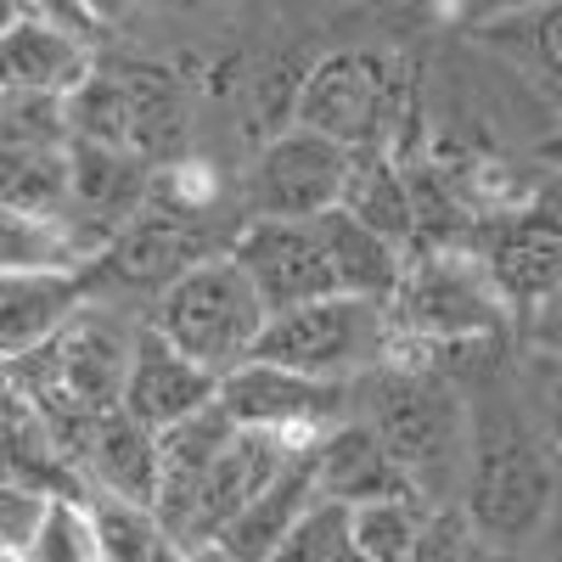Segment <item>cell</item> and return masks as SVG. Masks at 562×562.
Masks as SVG:
<instances>
[{
    "label": "cell",
    "mask_w": 562,
    "mask_h": 562,
    "mask_svg": "<svg viewBox=\"0 0 562 562\" xmlns=\"http://www.w3.org/2000/svg\"><path fill=\"white\" fill-rule=\"evenodd\" d=\"M231 259L248 270L270 315L338 293V270L326 259L315 220H248L231 243Z\"/></svg>",
    "instance_id": "11"
},
{
    "label": "cell",
    "mask_w": 562,
    "mask_h": 562,
    "mask_svg": "<svg viewBox=\"0 0 562 562\" xmlns=\"http://www.w3.org/2000/svg\"><path fill=\"white\" fill-rule=\"evenodd\" d=\"M186 7H237V0H186Z\"/></svg>",
    "instance_id": "36"
},
{
    "label": "cell",
    "mask_w": 562,
    "mask_h": 562,
    "mask_svg": "<svg viewBox=\"0 0 562 562\" xmlns=\"http://www.w3.org/2000/svg\"><path fill=\"white\" fill-rule=\"evenodd\" d=\"M18 562H108L90 506H79L74 495H57L40 535H34V546H29V557H18Z\"/></svg>",
    "instance_id": "27"
},
{
    "label": "cell",
    "mask_w": 562,
    "mask_h": 562,
    "mask_svg": "<svg viewBox=\"0 0 562 562\" xmlns=\"http://www.w3.org/2000/svg\"><path fill=\"white\" fill-rule=\"evenodd\" d=\"M52 490H34V484H12L7 479V495H0V529H7V557H29L40 524H45V512H52Z\"/></svg>",
    "instance_id": "30"
},
{
    "label": "cell",
    "mask_w": 562,
    "mask_h": 562,
    "mask_svg": "<svg viewBox=\"0 0 562 562\" xmlns=\"http://www.w3.org/2000/svg\"><path fill=\"white\" fill-rule=\"evenodd\" d=\"M7 90H23V97H57L68 102L74 90L97 74L90 63V45L63 29V23H45V18H12L7 23Z\"/></svg>",
    "instance_id": "18"
},
{
    "label": "cell",
    "mask_w": 562,
    "mask_h": 562,
    "mask_svg": "<svg viewBox=\"0 0 562 562\" xmlns=\"http://www.w3.org/2000/svg\"><path fill=\"white\" fill-rule=\"evenodd\" d=\"M321 243H326V259L338 270V293H355V299H378L389 304L405 281V259H400V243H389L383 231H371L366 220H355L349 209H333L321 214Z\"/></svg>",
    "instance_id": "21"
},
{
    "label": "cell",
    "mask_w": 562,
    "mask_h": 562,
    "mask_svg": "<svg viewBox=\"0 0 562 562\" xmlns=\"http://www.w3.org/2000/svg\"><path fill=\"white\" fill-rule=\"evenodd\" d=\"M321 501V484H315V461H310V450L281 473L237 524L225 529V540H220V551H231L237 562H270V551L293 535V524L304 518V512Z\"/></svg>",
    "instance_id": "22"
},
{
    "label": "cell",
    "mask_w": 562,
    "mask_h": 562,
    "mask_svg": "<svg viewBox=\"0 0 562 562\" xmlns=\"http://www.w3.org/2000/svg\"><path fill=\"white\" fill-rule=\"evenodd\" d=\"M518 23L529 29L535 57H540L551 74H562V0H557V7H546V12H529V18H518Z\"/></svg>",
    "instance_id": "31"
},
{
    "label": "cell",
    "mask_w": 562,
    "mask_h": 562,
    "mask_svg": "<svg viewBox=\"0 0 562 562\" xmlns=\"http://www.w3.org/2000/svg\"><path fill=\"white\" fill-rule=\"evenodd\" d=\"M529 389H535V416H540V445L562 473V355H535L529 360Z\"/></svg>",
    "instance_id": "28"
},
{
    "label": "cell",
    "mask_w": 562,
    "mask_h": 562,
    "mask_svg": "<svg viewBox=\"0 0 562 562\" xmlns=\"http://www.w3.org/2000/svg\"><path fill=\"white\" fill-rule=\"evenodd\" d=\"M315 484L321 501H344V506H366V501H383V495H416L411 479L400 473V461L389 456V445L378 439L366 416H349L326 434L315 450Z\"/></svg>",
    "instance_id": "16"
},
{
    "label": "cell",
    "mask_w": 562,
    "mask_h": 562,
    "mask_svg": "<svg viewBox=\"0 0 562 562\" xmlns=\"http://www.w3.org/2000/svg\"><path fill=\"white\" fill-rule=\"evenodd\" d=\"M57 445L74 473L90 479V495H119L135 506H158V434L130 411H108L79 428H57Z\"/></svg>",
    "instance_id": "13"
},
{
    "label": "cell",
    "mask_w": 562,
    "mask_h": 562,
    "mask_svg": "<svg viewBox=\"0 0 562 562\" xmlns=\"http://www.w3.org/2000/svg\"><path fill=\"white\" fill-rule=\"evenodd\" d=\"M546 562H562V557H546Z\"/></svg>",
    "instance_id": "38"
},
{
    "label": "cell",
    "mask_w": 562,
    "mask_h": 562,
    "mask_svg": "<svg viewBox=\"0 0 562 562\" xmlns=\"http://www.w3.org/2000/svg\"><path fill=\"white\" fill-rule=\"evenodd\" d=\"M23 7H29V18L63 23V29H74V34L90 23V7H85V0H23Z\"/></svg>",
    "instance_id": "32"
},
{
    "label": "cell",
    "mask_w": 562,
    "mask_h": 562,
    "mask_svg": "<svg viewBox=\"0 0 562 562\" xmlns=\"http://www.w3.org/2000/svg\"><path fill=\"white\" fill-rule=\"evenodd\" d=\"M355 220H366L371 231H383L389 243H411L422 237V214H416V192H411V175L389 158V147H371L355 153L349 186H344V203Z\"/></svg>",
    "instance_id": "23"
},
{
    "label": "cell",
    "mask_w": 562,
    "mask_h": 562,
    "mask_svg": "<svg viewBox=\"0 0 562 562\" xmlns=\"http://www.w3.org/2000/svg\"><path fill=\"white\" fill-rule=\"evenodd\" d=\"M535 344H540L546 355H562V288L535 310Z\"/></svg>",
    "instance_id": "33"
},
{
    "label": "cell",
    "mask_w": 562,
    "mask_h": 562,
    "mask_svg": "<svg viewBox=\"0 0 562 562\" xmlns=\"http://www.w3.org/2000/svg\"><path fill=\"white\" fill-rule=\"evenodd\" d=\"M557 501L551 456L524 428V416L490 400L473 405V445H467V479H461V512L473 518L479 540L518 551Z\"/></svg>",
    "instance_id": "1"
},
{
    "label": "cell",
    "mask_w": 562,
    "mask_h": 562,
    "mask_svg": "<svg viewBox=\"0 0 562 562\" xmlns=\"http://www.w3.org/2000/svg\"><path fill=\"white\" fill-rule=\"evenodd\" d=\"M479 259L490 265L506 299L540 310L562 288V225L546 214H512L495 225V237Z\"/></svg>",
    "instance_id": "20"
},
{
    "label": "cell",
    "mask_w": 562,
    "mask_h": 562,
    "mask_svg": "<svg viewBox=\"0 0 562 562\" xmlns=\"http://www.w3.org/2000/svg\"><path fill=\"white\" fill-rule=\"evenodd\" d=\"M68 124L85 140L119 147L140 164H164L186 140V113H180V85L169 68L153 63H113L97 68L74 97H68Z\"/></svg>",
    "instance_id": "7"
},
{
    "label": "cell",
    "mask_w": 562,
    "mask_h": 562,
    "mask_svg": "<svg viewBox=\"0 0 562 562\" xmlns=\"http://www.w3.org/2000/svg\"><path fill=\"white\" fill-rule=\"evenodd\" d=\"M293 119L299 130H315L349 153L389 147L400 119V74L378 52H333L304 74Z\"/></svg>",
    "instance_id": "8"
},
{
    "label": "cell",
    "mask_w": 562,
    "mask_h": 562,
    "mask_svg": "<svg viewBox=\"0 0 562 562\" xmlns=\"http://www.w3.org/2000/svg\"><path fill=\"white\" fill-rule=\"evenodd\" d=\"M394 344H416V366L439 349H479L506 333V293L484 259L461 248H434L405 265L400 293L389 299Z\"/></svg>",
    "instance_id": "3"
},
{
    "label": "cell",
    "mask_w": 562,
    "mask_h": 562,
    "mask_svg": "<svg viewBox=\"0 0 562 562\" xmlns=\"http://www.w3.org/2000/svg\"><path fill=\"white\" fill-rule=\"evenodd\" d=\"M270 562H371L355 540V506L315 501L293 524V535L270 551Z\"/></svg>",
    "instance_id": "26"
},
{
    "label": "cell",
    "mask_w": 562,
    "mask_h": 562,
    "mask_svg": "<svg viewBox=\"0 0 562 562\" xmlns=\"http://www.w3.org/2000/svg\"><path fill=\"white\" fill-rule=\"evenodd\" d=\"M366 422L400 461L411 490L428 506H450L445 490L467 479V445H473V411L461 405V394L428 366H383L366 394Z\"/></svg>",
    "instance_id": "2"
},
{
    "label": "cell",
    "mask_w": 562,
    "mask_h": 562,
    "mask_svg": "<svg viewBox=\"0 0 562 562\" xmlns=\"http://www.w3.org/2000/svg\"><path fill=\"white\" fill-rule=\"evenodd\" d=\"M557 0H473V18L484 23H512V18H529V12H546Z\"/></svg>",
    "instance_id": "34"
},
{
    "label": "cell",
    "mask_w": 562,
    "mask_h": 562,
    "mask_svg": "<svg viewBox=\"0 0 562 562\" xmlns=\"http://www.w3.org/2000/svg\"><path fill=\"white\" fill-rule=\"evenodd\" d=\"M473 546H479L473 518L461 512V501H450V506H434L428 535H422V546H416L411 562H467V557H473Z\"/></svg>",
    "instance_id": "29"
},
{
    "label": "cell",
    "mask_w": 562,
    "mask_h": 562,
    "mask_svg": "<svg viewBox=\"0 0 562 562\" xmlns=\"http://www.w3.org/2000/svg\"><path fill=\"white\" fill-rule=\"evenodd\" d=\"M85 7H90V18H119L124 0H85Z\"/></svg>",
    "instance_id": "35"
},
{
    "label": "cell",
    "mask_w": 562,
    "mask_h": 562,
    "mask_svg": "<svg viewBox=\"0 0 562 562\" xmlns=\"http://www.w3.org/2000/svg\"><path fill=\"white\" fill-rule=\"evenodd\" d=\"M220 383L209 366H198L192 355H180L158 326L135 333V355H130V383H124V411L153 434H169L180 422H192L198 411L220 405Z\"/></svg>",
    "instance_id": "14"
},
{
    "label": "cell",
    "mask_w": 562,
    "mask_h": 562,
    "mask_svg": "<svg viewBox=\"0 0 562 562\" xmlns=\"http://www.w3.org/2000/svg\"><path fill=\"white\" fill-rule=\"evenodd\" d=\"M108 265H113L119 281H130V288L169 293L180 276H192L203 265V237H198V225H192V209L169 203L158 186H153V203L113 237Z\"/></svg>",
    "instance_id": "15"
},
{
    "label": "cell",
    "mask_w": 562,
    "mask_h": 562,
    "mask_svg": "<svg viewBox=\"0 0 562 562\" xmlns=\"http://www.w3.org/2000/svg\"><path fill=\"white\" fill-rule=\"evenodd\" d=\"M90 518H97L108 562H192V551H180V540L158 524L153 506H135L119 495H90Z\"/></svg>",
    "instance_id": "24"
},
{
    "label": "cell",
    "mask_w": 562,
    "mask_h": 562,
    "mask_svg": "<svg viewBox=\"0 0 562 562\" xmlns=\"http://www.w3.org/2000/svg\"><path fill=\"white\" fill-rule=\"evenodd\" d=\"M79 315L85 288L74 270H7V281H0V349H7V360L34 355Z\"/></svg>",
    "instance_id": "19"
},
{
    "label": "cell",
    "mask_w": 562,
    "mask_h": 562,
    "mask_svg": "<svg viewBox=\"0 0 562 562\" xmlns=\"http://www.w3.org/2000/svg\"><path fill=\"white\" fill-rule=\"evenodd\" d=\"M389 349H394L389 304L333 293V299H315L299 310H276L254 360L304 371V378H321V383H355L360 371L383 366Z\"/></svg>",
    "instance_id": "6"
},
{
    "label": "cell",
    "mask_w": 562,
    "mask_h": 562,
    "mask_svg": "<svg viewBox=\"0 0 562 562\" xmlns=\"http://www.w3.org/2000/svg\"><path fill=\"white\" fill-rule=\"evenodd\" d=\"M153 326L180 355L209 366L214 378H231L237 366L254 360L265 326H270V304L259 299L248 270L225 254V259H203L192 276H180L158 299Z\"/></svg>",
    "instance_id": "5"
},
{
    "label": "cell",
    "mask_w": 562,
    "mask_h": 562,
    "mask_svg": "<svg viewBox=\"0 0 562 562\" xmlns=\"http://www.w3.org/2000/svg\"><path fill=\"white\" fill-rule=\"evenodd\" d=\"M355 153L315 130H281L248 175L254 220H321L344 203Z\"/></svg>",
    "instance_id": "10"
},
{
    "label": "cell",
    "mask_w": 562,
    "mask_h": 562,
    "mask_svg": "<svg viewBox=\"0 0 562 562\" xmlns=\"http://www.w3.org/2000/svg\"><path fill=\"white\" fill-rule=\"evenodd\" d=\"M304 450H288L281 439H270V434H248V428H237V439L225 445V456L209 467V479H203V490H198V501H192V518H186V535H180V546L186 551H203V546H220L225 540V529L243 518V512L288 473V467L299 461Z\"/></svg>",
    "instance_id": "12"
},
{
    "label": "cell",
    "mask_w": 562,
    "mask_h": 562,
    "mask_svg": "<svg viewBox=\"0 0 562 562\" xmlns=\"http://www.w3.org/2000/svg\"><path fill=\"white\" fill-rule=\"evenodd\" d=\"M237 439V422L225 416V405H209L198 411L192 422L158 434V524L180 540L186 535V518H192V501L209 479V467L225 456V445ZM186 551V546H180Z\"/></svg>",
    "instance_id": "17"
},
{
    "label": "cell",
    "mask_w": 562,
    "mask_h": 562,
    "mask_svg": "<svg viewBox=\"0 0 562 562\" xmlns=\"http://www.w3.org/2000/svg\"><path fill=\"white\" fill-rule=\"evenodd\" d=\"M220 405L248 434H270L288 450H315L338 422H349V383H321L304 371L248 360L220 383Z\"/></svg>",
    "instance_id": "9"
},
{
    "label": "cell",
    "mask_w": 562,
    "mask_h": 562,
    "mask_svg": "<svg viewBox=\"0 0 562 562\" xmlns=\"http://www.w3.org/2000/svg\"><path fill=\"white\" fill-rule=\"evenodd\" d=\"M130 355L135 333H124L108 315H79L34 355L7 360V383L52 416V428H79V422L124 411Z\"/></svg>",
    "instance_id": "4"
},
{
    "label": "cell",
    "mask_w": 562,
    "mask_h": 562,
    "mask_svg": "<svg viewBox=\"0 0 562 562\" xmlns=\"http://www.w3.org/2000/svg\"><path fill=\"white\" fill-rule=\"evenodd\" d=\"M389 7H411V0H389Z\"/></svg>",
    "instance_id": "37"
},
{
    "label": "cell",
    "mask_w": 562,
    "mask_h": 562,
    "mask_svg": "<svg viewBox=\"0 0 562 562\" xmlns=\"http://www.w3.org/2000/svg\"><path fill=\"white\" fill-rule=\"evenodd\" d=\"M428 518L434 506L422 495H383L355 506V540L371 562H411L422 535H428Z\"/></svg>",
    "instance_id": "25"
}]
</instances>
